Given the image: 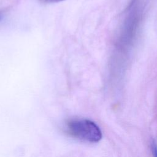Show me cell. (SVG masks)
<instances>
[{
    "mask_svg": "<svg viewBox=\"0 0 157 157\" xmlns=\"http://www.w3.org/2000/svg\"><path fill=\"white\" fill-rule=\"evenodd\" d=\"M67 129L72 137L88 142H97L102 138V132L98 126L86 119L69 120L67 123Z\"/></svg>",
    "mask_w": 157,
    "mask_h": 157,
    "instance_id": "6da1fadb",
    "label": "cell"
},
{
    "mask_svg": "<svg viewBox=\"0 0 157 157\" xmlns=\"http://www.w3.org/2000/svg\"><path fill=\"white\" fill-rule=\"evenodd\" d=\"M1 15H0V20H1Z\"/></svg>",
    "mask_w": 157,
    "mask_h": 157,
    "instance_id": "277c9868",
    "label": "cell"
},
{
    "mask_svg": "<svg viewBox=\"0 0 157 157\" xmlns=\"http://www.w3.org/2000/svg\"><path fill=\"white\" fill-rule=\"evenodd\" d=\"M40 1L45 3H55V2H59L61 1H63L64 0H40Z\"/></svg>",
    "mask_w": 157,
    "mask_h": 157,
    "instance_id": "3957f363",
    "label": "cell"
},
{
    "mask_svg": "<svg viewBox=\"0 0 157 157\" xmlns=\"http://www.w3.org/2000/svg\"><path fill=\"white\" fill-rule=\"evenodd\" d=\"M152 150L154 157H157V145L155 142L152 144Z\"/></svg>",
    "mask_w": 157,
    "mask_h": 157,
    "instance_id": "7a4b0ae2",
    "label": "cell"
}]
</instances>
